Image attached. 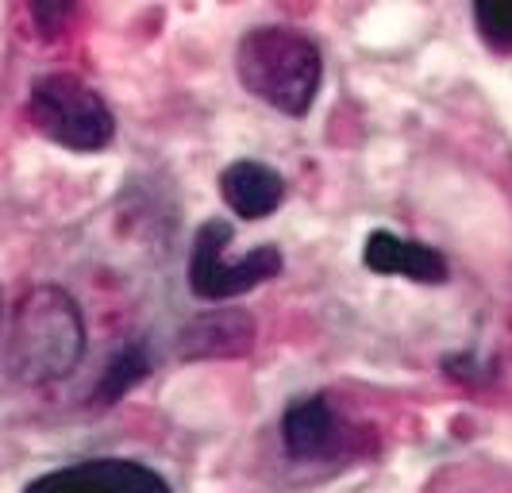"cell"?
<instances>
[{
	"label": "cell",
	"mask_w": 512,
	"mask_h": 493,
	"mask_svg": "<svg viewBox=\"0 0 512 493\" xmlns=\"http://www.w3.org/2000/svg\"><path fill=\"white\" fill-rule=\"evenodd\" d=\"M85 359V316L62 286H35L16 301L8 336H4V370L24 386L62 382Z\"/></svg>",
	"instance_id": "1"
},
{
	"label": "cell",
	"mask_w": 512,
	"mask_h": 493,
	"mask_svg": "<svg viewBox=\"0 0 512 493\" xmlns=\"http://www.w3.org/2000/svg\"><path fill=\"white\" fill-rule=\"evenodd\" d=\"M235 78L255 101L301 120L320 93L324 54L308 35L285 24L251 27L235 47Z\"/></svg>",
	"instance_id": "2"
},
{
	"label": "cell",
	"mask_w": 512,
	"mask_h": 493,
	"mask_svg": "<svg viewBox=\"0 0 512 493\" xmlns=\"http://www.w3.org/2000/svg\"><path fill=\"white\" fill-rule=\"evenodd\" d=\"M31 128L74 155H97L116 139V116L89 81L74 74H43L27 97Z\"/></svg>",
	"instance_id": "3"
},
{
	"label": "cell",
	"mask_w": 512,
	"mask_h": 493,
	"mask_svg": "<svg viewBox=\"0 0 512 493\" xmlns=\"http://www.w3.org/2000/svg\"><path fill=\"white\" fill-rule=\"evenodd\" d=\"M235 239L224 216H212L205 220L197 235H193V251H189V293L197 301H231V297H243L251 289L266 286L282 274V251L274 243H262L251 247L243 259H228V243Z\"/></svg>",
	"instance_id": "4"
},
{
	"label": "cell",
	"mask_w": 512,
	"mask_h": 493,
	"mask_svg": "<svg viewBox=\"0 0 512 493\" xmlns=\"http://www.w3.org/2000/svg\"><path fill=\"white\" fill-rule=\"evenodd\" d=\"M282 443L293 463H332L355 447V424L328 393H308L285 405Z\"/></svg>",
	"instance_id": "5"
},
{
	"label": "cell",
	"mask_w": 512,
	"mask_h": 493,
	"mask_svg": "<svg viewBox=\"0 0 512 493\" xmlns=\"http://www.w3.org/2000/svg\"><path fill=\"white\" fill-rule=\"evenodd\" d=\"M24 493H174V486L139 459H81L31 478Z\"/></svg>",
	"instance_id": "6"
},
{
	"label": "cell",
	"mask_w": 512,
	"mask_h": 493,
	"mask_svg": "<svg viewBox=\"0 0 512 493\" xmlns=\"http://www.w3.org/2000/svg\"><path fill=\"white\" fill-rule=\"evenodd\" d=\"M258 339L255 316L239 305L197 312L174 339L178 363H216V359H243Z\"/></svg>",
	"instance_id": "7"
},
{
	"label": "cell",
	"mask_w": 512,
	"mask_h": 493,
	"mask_svg": "<svg viewBox=\"0 0 512 493\" xmlns=\"http://www.w3.org/2000/svg\"><path fill=\"white\" fill-rule=\"evenodd\" d=\"M362 262H366V270H374L382 278L393 274V278H409L420 286H443L451 278V266L443 259V251H436L432 243H420V239L385 232V228L366 235Z\"/></svg>",
	"instance_id": "8"
},
{
	"label": "cell",
	"mask_w": 512,
	"mask_h": 493,
	"mask_svg": "<svg viewBox=\"0 0 512 493\" xmlns=\"http://www.w3.org/2000/svg\"><path fill=\"white\" fill-rule=\"evenodd\" d=\"M220 197L239 220H266L285 201V178L255 158H239L220 174Z\"/></svg>",
	"instance_id": "9"
},
{
	"label": "cell",
	"mask_w": 512,
	"mask_h": 493,
	"mask_svg": "<svg viewBox=\"0 0 512 493\" xmlns=\"http://www.w3.org/2000/svg\"><path fill=\"white\" fill-rule=\"evenodd\" d=\"M151 370H154L151 343L128 339V343L108 359V366H104L101 382H97V390H93V405H97V409H108V405L124 401L143 378H151Z\"/></svg>",
	"instance_id": "10"
},
{
	"label": "cell",
	"mask_w": 512,
	"mask_h": 493,
	"mask_svg": "<svg viewBox=\"0 0 512 493\" xmlns=\"http://www.w3.org/2000/svg\"><path fill=\"white\" fill-rule=\"evenodd\" d=\"M470 12L486 47L497 54H512V0H478Z\"/></svg>",
	"instance_id": "11"
},
{
	"label": "cell",
	"mask_w": 512,
	"mask_h": 493,
	"mask_svg": "<svg viewBox=\"0 0 512 493\" xmlns=\"http://www.w3.org/2000/svg\"><path fill=\"white\" fill-rule=\"evenodd\" d=\"M0 339H4V293H0Z\"/></svg>",
	"instance_id": "12"
}]
</instances>
